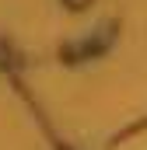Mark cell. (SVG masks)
<instances>
[{
    "instance_id": "cell-1",
    "label": "cell",
    "mask_w": 147,
    "mask_h": 150,
    "mask_svg": "<svg viewBox=\"0 0 147 150\" xmlns=\"http://www.w3.org/2000/svg\"><path fill=\"white\" fill-rule=\"evenodd\" d=\"M63 4H67V7H70V11H84V7H88V4H91V0H63Z\"/></svg>"
}]
</instances>
